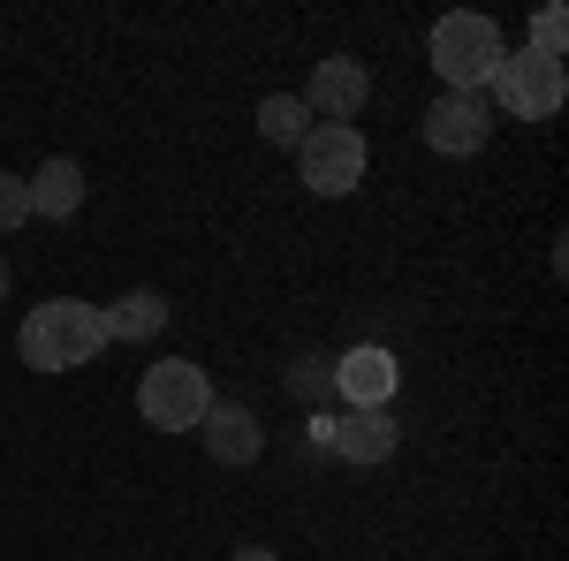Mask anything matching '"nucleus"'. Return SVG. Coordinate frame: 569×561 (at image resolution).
I'll return each mask as SVG.
<instances>
[{
	"mask_svg": "<svg viewBox=\"0 0 569 561\" xmlns=\"http://www.w3.org/2000/svg\"><path fill=\"white\" fill-rule=\"evenodd\" d=\"M16 349H23V364H31V372H77V364H91V357L107 349L99 303H84V297H46L39 311L23 319Z\"/></svg>",
	"mask_w": 569,
	"mask_h": 561,
	"instance_id": "obj_1",
	"label": "nucleus"
},
{
	"mask_svg": "<svg viewBox=\"0 0 569 561\" xmlns=\"http://www.w3.org/2000/svg\"><path fill=\"white\" fill-rule=\"evenodd\" d=\"M501 53H509V46H501V23H493V16H463V8L440 16L433 39H426V61L440 69L448 91H486V77L501 69Z\"/></svg>",
	"mask_w": 569,
	"mask_h": 561,
	"instance_id": "obj_2",
	"label": "nucleus"
},
{
	"mask_svg": "<svg viewBox=\"0 0 569 561\" xmlns=\"http://www.w3.org/2000/svg\"><path fill=\"white\" fill-rule=\"evenodd\" d=\"M569 99V69L562 61H547V53H501V69L486 77V107H501V114H517V122H555Z\"/></svg>",
	"mask_w": 569,
	"mask_h": 561,
	"instance_id": "obj_3",
	"label": "nucleus"
},
{
	"mask_svg": "<svg viewBox=\"0 0 569 561\" xmlns=\"http://www.w3.org/2000/svg\"><path fill=\"white\" fill-rule=\"evenodd\" d=\"M137 410H144V425H160V432H198V425H206V410H213V380H206V364H190V357H160V364H144V380H137Z\"/></svg>",
	"mask_w": 569,
	"mask_h": 561,
	"instance_id": "obj_4",
	"label": "nucleus"
},
{
	"mask_svg": "<svg viewBox=\"0 0 569 561\" xmlns=\"http://www.w3.org/2000/svg\"><path fill=\"white\" fill-rule=\"evenodd\" d=\"M365 137L357 122H311V137L297 144V174H305L311 198H350L357 182H365Z\"/></svg>",
	"mask_w": 569,
	"mask_h": 561,
	"instance_id": "obj_5",
	"label": "nucleus"
},
{
	"mask_svg": "<svg viewBox=\"0 0 569 561\" xmlns=\"http://www.w3.org/2000/svg\"><path fill=\"white\" fill-rule=\"evenodd\" d=\"M486 137H493V107H486V91H440L433 107H426V144L448 152V160L486 152Z\"/></svg>",
	"mask_w": 569,
	"mask_h": 561,
	"instance_id": "obj_6",
	"label": "nucleus"
},
{
	"mask_svg": "<svg viewBox=\"0 0 569 561\" xmlns=\"http://www.w3.org/2000/svg\"><path fill=\"white\" fill-rule=\"evenodd\" d=\"M297 99L311 107V122H357V114H365V99H372V77H365V61H357V53H327Z\"/></svg>",
	"mask_w": 569,
	"mask_h": 561,
	"instance_id": "obj_7",
	"label": "nucleus"
},
{
	"mask_svg": "<svg viewBox=\"0 0 569 561\" xmlns=\"http://www.w3.org/2000/svg\"><path fill=\"white\" fill-rule=\"evenodd\" d=\"M327 380H335V394H342L350 410H388L395 388H402V364H395V349L357 342V349H342V364H335Z\"/></svg>",
	"mask_w": 569,
	"mask_h": 561,
	"instance_id": "obj_8",
	"label": "nucleus"
},
{
	"mask_svg": "<svg viewBox=\"0 0 569 561\" xmlns=\"http://www.w3.org/2000/svg\"><path fill=\"white\" fill-rule=\"evenodd\" d=\"M198 432H206V455H213V463H228V471L259 463V448H266V425L251 418V402H213Z\"/></svg>",
	"mask_w": 569,
	"mask_h": 561,
	"instance_id": "obj_9",
	"label": "nucleus"
},
{
	"mask_svg": "<svg viewBox=\"0 0 569 561\" xmlns=\"http://www.w3.org/2000/svg\"><path fill=\"white\" fill-rule=\"evenodd\" d=\"M395 448H402V425H395L388 410H350V418L335 425V455H342V463H365V471H372V463H388Z\"/></svg>",
	"mask_w": 569,
	"mask_h": 561,
	"instance_id": "obj_10",
	"label": "nucleus"
},
{
	"mask_svg": "<svg viewBox=\"0 0 569 561\" xmlns=\"http://www.w3.org/2000/svg\"><path fill=\"white\" fill-rule=\"evenodd\" d=\"M23 190H31V213H39V220H77V213H84V168H77L69 152L46 160Z\"/></svg>",
	"mask_w": 569,
	"mask_h": 561,
	"instance_id": "obj_11",
	"label": "nucleus"
},
{
	"mask_svg": "<svg viewBox=\"0 0 569 561\" xmlns=\"http://www.w3.org/2000/svg\"><path fill=\"white\" fill-rule=\"evenodd\" d=\"M99 327H107V342H152L168 327V303H160V289H130V297L99 303Z\"/></svg>",
	"mask_w": 569,
	"mask_h": 561,
	"instance_id": "obj_12",
	"label": "nucleus"
},
{
	"mask_svg": "<svg viewBox=\"0 0 569 561\" xmlns=\"http://www.w3.org/2000/svg\"><path fill=\"white\" fill-rule=\"evenodd\" d=\"M259 137H266V144H289V152H297V144L311 137V107L297 99V91H273V99H259Z\"/></svg>",
	"mask_w": 569,
	"mask_h": 561,
	"instance_id": "obj_13",
	"label": "nucleus"
},
{
	"mask_svg": "<svg viewBox=\"0 0 569 561\" xmlns=\"http://www.w3.org/2000/svg\"><path fill=\"white\" fill-rule=\"evenodd\" d=\"M531 53H547V61H562V46H569V16L562 8H539V16H531Z\"/></svg>",
	"mask_w": 569,
	"mask_h": 561,
	"instance_id": "obj_14",
	"label": "nucleus"
},
{
	"mask_svg": "<svg viewBox=\"0 0 569 561\" xmlns=\"http://www.w3.org/2000/svg\"><path fill=\"white\" fill-rule=\"evenodd\" d=\"M23 220H31V190H23V174L0 168V236H8V228H23Z\"/></svg>",
	"mask_w": 569,
	"mask_h": 561,
	"instance_id": "obj_15",
	"label": "nucleus"
},
{
	"mask_svg": "<svg viewBox=\"0 0 569 561\" xmlns=\"http://www.w3.org/2000/svg\"><path fill=\"white\" fill-rule=\"evenodd\" d=\"M236 561H281V554H273V547H243Z\"/></svg>",
	"mask_w": 569,
	"mask_h": 561,
	"instance_id": "obj_16",
	"label": "nucleus"
},
{
	"mask_svg": "<svg viewBox=\"0 0 569 561\" xmlns=\"http://www.w3.org/2000/svg\"><path fill=\"white\" fill-rule=\"evenodd\" d=\"M8 289H16V273H8V259H0V303H8Z\"/></svg>",
	"mask_w": 569,
	"mask_h": 561,
	"instance_id": "obj_17",
	"label": "nucleus"
}]
</instances>
